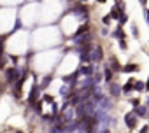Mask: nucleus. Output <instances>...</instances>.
Returning <instances> with one entry per match:
<instances>
[{
  "label": "nucleus",
  "mask_w": 149,
  "mask_h": 133,
  "mask_svg": "<svg viewBox=\"0 0 149 133\" xmlns=\"http://www.w3.org/2000/svg\"><path fill=\"white\" fill-rule=\"evenodd\" d=\"M23 76V72L18 69V66H7V69H6V81H7V84H14L19 77Z\"/></svg>",
  "instance_id": "1"
},
{
  "label": "nucleus",
  "mask_w": 149,
  "mask_h": 133,
  "mask_svg": "<svg viewBox=\"0 0 149 133\" xmlns=\"http://www.w3.org/2000/svg\"><path fill=\"white\" fill-rule=\"evenodd\" d=\"M111 18L112 19H119L121 18V7H112L111 9Z\"/></svg>",
  "instance_id": "9"
},
{
  "label": "nucleus",
  "mask_w": 149,
  "mask_h": 133,
  "mask_svg": "<svg viewBox=\"0 0 149 133\" xmlns=\"http://www.w3.org/2000/svg\"><path fill=\"white\" fill-rule=\"evenodd\" d=\"M133 114H135V116H140V117H146V116H147V110H146V107H140V105H139V107L133 110Z\"/></svg>",
  "instance_id": "10"
},
{
  "label": "nucleus",
  "mask_w": 149,
  "mask_h": 133,
  "mask_svg": "<svg viewBox=\"0 0 149 133\" xmlns=\"http://www.w3.org/2000/svg\"><path fill=\"white\" fill-rule=\"evenodd\" d=\"M147 131H149V128H147V126H144V128L140 130V133H147Z\"/></svg>",
  "instance_id": "22"
},
{
  "label": "nucleus",
  "mask_w": 149,
  "mask_h": 133,
  "mask_svg": "<svg viewBox=\"0 0 149 133\" xmlns=\"http://www.w3.org/2000/svg\"><path fill=\"white\" fill-rule=\"evenodd\" d=\"M121 70H123V72H137V70H139V66L132 63V65H126V66H123Z\"/></svg>",
  "instance_id": "11"
},
{
  "label": "nucleus",
  "mask_w": 149,
  "mask_h": 133,
  "mask_svg": "<svg viewBox=\"0 0 149 133\" xmlns=\"http://www.w3.org/2000/svg\"><path fill=\"white\" fill-rule=\"evenodd\" d=\"M109 21H111V16H105V18H104V23H105V25H107V23H109Z\"/></svg>",
  "instance_id": "21"
},
{
  "label": "nucleus",
  "mask_w": 149,
  "mask_h": 133,
  "mask_svg": "<svg viewBox=\"0 0 149 133\" xmlns=\"http://www.w3.org/2000/svg\"><path fill=\"white\" fill-rule=\"evenodd\" d=\"M39 91H40V88H39L37 84H33V88H32V91H30V96H28V103H30V105H33L35 100L39 98Z\"/></svg>",
  "instance_id": "5"
},
{
  "label": "nucleus",
  "mask_w": 149,
  "mask_h": 133,
  "mask_svg": "<svg viewBox=\"0 0 149 133\" xmlns=\"http://www.w3.org/2000/svg\"><path fill=\"white\" fill-rule=\"evenodd\" d=\"M114 37H118L119 40H123V39H125V35H123V32H121V30H116V32H114Z\"/></svg>",
  "instance_id": "16"
},
{
  "label": "nucleus",
  "mask_w": 149,
  "mask_h": 133,
  "mask_svg": "<svg viewBox=\"0 0 149 133\" xmlns=\"http://www.w3.org/2000/svg\"><path fill=\"white\" fill-rule=\"evenodd\" d=\"M111 65H112V69H114V70H118V69H119V66H118V61H116V60H112V61H111Z\"/></svg>",
  "instance_id": "19"
},
{
  "label": "nucleus",
  "mask_w": 149,
  "mask_h": 133,
  "mask_svg": "<svg viewBox=\"0 0 149 133\" xmlns=\"http://www.w3.org/2000/svg\"><path fill=\"white\" fill-rule=\"evenodd\" d=\"M77 77H79V72H74L72 76H67V77H63V82L67 84V86H76L77 84Z\"/></svg>",
  "instance_id": "3"
},
{
  "label": "nucleus",
  "mask_w": 149,
  "mask_h": 133,
  "mask_svg": "<svg viewBox=\"0 0 149 133\" xmlns=\"http://www.w3.org/2000/svg\"><path fill=\"white\" fill-rule=\"evenodd\" d=\"M140 2H142V4H146V0H140Z\"/></svg>",
  "instance_id": "24"
},
{
  "label": "nucleus",
  "mask_w": 149,
  "mask_h": 133,
  "mask_svg": "<svg viewBox=\"0 0 149 133\" xmlns=\"http://www.w3.org/2000/svg\"><path fill=\"white\" fill-rule=\"evenodd\" d=\"M132 88H133V81H130V82H128V84H126V86H125V88L121 89V91H126V93H128V91H130Z\"/></svg>",
  "instance_id": "17"
},
{
  "label": "nucleus",
  "mask_w": 149,
  "mask_h": 133,
  "mask_svg": "<svg viewBox=\"0 0 149 133\" xmlns=\"http://www.w3.org/2000/svg\"><path fill=\"white\" fill-rule=\"evenodd\" d=\"M133 88H135V89H139V91H140V89H142V88H144V84H142V82H139V81H137V82H133Z\"/></svg>",
  "instance_id": "18"
},
{
  "label": "nucleus",
  "mask_w": 149,
  "mask_h": 133,
  "mask_svg": "<svg viewBox=\"0 0 149 133\" xmlns=\"http://www.w3.org/2000/svg\"><path fill=\"white\" fill-rule=\"evenodd\" d=\"M109 91H111V95H112V96H119V95H121V86H119V84H116V82H111Z\"/></svg>",
  "instance_id": "8"
},
{
  "label": "nucleus",
  "mask_w": 149,
  "mask_h": 133,
  "mask_svg": "<svg viewBox=\"0 0 149 133\" xmlns=\"http://www.w3.org/2000/svg\"><path fill=\"white\" fill-rule=\"evenodd\" d=\"M79 74H83V76L90 77V76H93V74H95V66H93V65H83L81 69H79Z\"/></svg>",
  "instance_id": "7"
},
{
  "label": "nucleus",
  "mask_w": 149,
  "mask_h": 133,
  "mask_svg": "<svg viewBox=\"0 0 149 133\" xmlns=\"http://www.w3.org/2000/svg\"><path fill=\"white\" fill-rule=\"evenodd\" d=\"M84 32H88V25H83L79 30H77V33H76V37H79L81 33H84Z\"/></svg>",
  "instance_id": "15"
},
{
  "label": "nucleus",
  "mask_w": 149,
  "mask_h": 133,
  "mask_svg": "<svg viewBox=\"0 0 149 133\" xmlns=\"http://www.w3.org/2000/svg\"><path fill=\"white\" fill-rule=\"evenodd\" d=\"M79 2H84V0H79Z\"/></svg>",
  "instance_id": "25"
},
{
  "label": "nucleus",
  "mask_w": 149,
  "mask_h": 133,
  "mask_svg": "<svg viewBox=\"0 0 149 133\" xmlns=\"http://www.w3.org/2000/svg\"><path fill=\"white\" fill-rule=\"evenodd\" d=\"M102 58H104V54H102V49L98 46H95V47L90 49V60L91 61H100Z\"/></svg>",
  "instance_id": "2"
},
{
  "label": "nucleus",
  "mask_w": 149,
  "mask_h": 133,
  "mask_svg": "<svg viewBox=\"0 0 149 133\" xmlns=\"http://www.w3.org/2000/svg\"><path fill=\"white\" fill-rule=\"evenodd\" d=\"M16 133H21V131H16Z\"/></svg>",
  "instance_id": "26"
},
{
  "label": "nucleus",
  "mask_w": 149,
  "mask_h": 133,
  "mask_svg": "<svg viewBox=\"0 0 149 133\" xmlns=\"http://www.w3.org/2000/svg\"><path fill=\"white\" fill-rule=\"evenodd\" d=\"M119 46H121V49H126V42L125 40H119Z\"/></svg>",
  "instance_id": "20"
},
{
  "label": "nucleus",
  "mask_w": 149,
  "mask_h": 133,
  "mask_svg": "<svg viewBox=\"0 0 149 133\" xmlns=\"http://www.w3.org/2000/svg\"><path fill=\"white\" fill-rule=\"evenodd\" d=\"M125 123H126V126L132 130V128H135V124H137V116L133 114V112H128L126 116H125Z\"/></svg>",
  "instance_id": "4"
},
{
  "label": "nucleus",
  "mask_w": 149,
  "mask_h": 133,
  "mask_svg": "<svg viewBox=\"0 0 149 133\" xmlns=\"http://www.w3.org/2000/svg\"><path fill=\"white\" fill-rule=\"evenodd\" d=\"M49 84H51V76H47V77H44V79H42V82H40V86H39V88H40V89H44V88H47V86H49Z\"/></svg>",
  "instance_id": "12"
},
{
  "label": "nucleus",
  "mask_w": 149,
  "mask_h": 133,
  "mask_svg": "<svg viewBox=\"0 0 149 133\" xmlns=\"http://www.w3.org/2000/svg\"><path fill=\"white\" fill-rule=\"evenodd\" d=\"M111 79H112V70L107 66V69H105V81H107V82H111Z\"/></svg>",
  "instance_id": "13"
},
{
  "label": "nucleus",
  "mask_w": 149,
  "mask_h": 133,
  "mask_svg": "<svg viewBox=\"0 0 149 133\" xmlns=\"http://www.w3.org/2000/svg\"><path fill=\"white\" fill-rule=\"evenodd\" d=\"M72 12L76 14V16H79V18H86L88 16V9H86V6H76L72 9Z\"/></svg>",
  "instance_id": "6"
},
{
  "label": "nucleus",
  "mask_w": 149,
  "mask_h": 133,
  "mask_svg": "<svg viewBox=\"0 0 149 133\" xmlns=\"http://www.w3.org/2000/svg\"><path fill=\"white\" fill-rule=\"evenodd\" d=\"M97 2H100V4H104V2H105V0H97Z\"/></svg>",
  "instance_id": "23"
},
{
  "label": "nucleus",
  "mask_w": 149,
  "mask_h": 133,
  "mask_svg": "<svg viewBox=\"0 0 149 133\" xmlns=\"http://www.w3.org/2000/svg\"><path fill=\"white\" fill-rule=\"evenodd\" d=\"M4 44H6V37H0V56L6 54L4 53Z\"/></svg>",
  "instance_id": "14"
}]
</instances>
